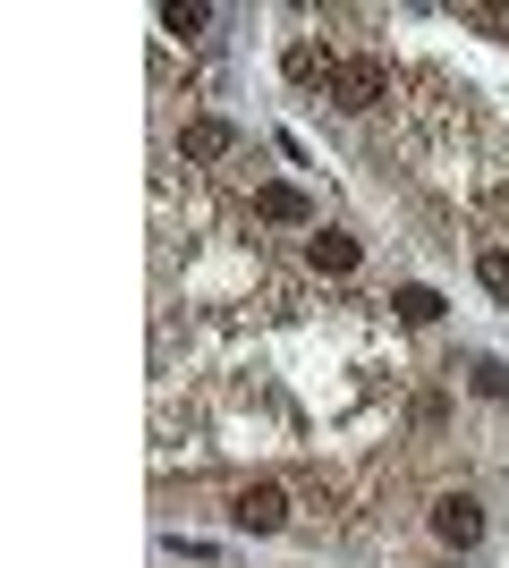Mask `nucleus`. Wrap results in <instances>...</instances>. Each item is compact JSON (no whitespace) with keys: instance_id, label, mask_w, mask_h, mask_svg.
<instances>
[{"instance_id":"nucleus-1","label":"nucleus","mask_w":509,"mask_h":568,"mask_svg":"<svg viewBox=\"0 0 509 568\" xmlns=\"http://www.w3.org/2000/svg\"><path fill=\"white\" fill-rule=\"evenodd\" d=\"M332 102L339 111H383L390 102V69L383 60H339L332 69Z\"/></svg>"},{"instance_id":"nucleus-2","label":"nucleus","mask_w":509,"mask_h":568,"mask_svg":"<svg viewBox=\"0 0 509 568\" xmlns=\"http://www.w3.org/2000/svg\"><path fill=\"white\" fill-rule=\"evenodd\" d=\"M230 526H238V535H281V526H289V493H281V484H238Z\"/></svg>"},{"instance_id":"nucleus-3","label":"nucleus","mask_w":509,"mask_h":568,"mask_svg":"<svg viewBox=\"0 0 509 568\" xmlns=\"http://www.w3.org/2000/svg\"><path fill=\"white\" fill-rule=\"evenodd\" d=\"M434 535H441L450 551H476V544H485V509H476L467 493H441V500H434Z\"/></svg>"},{"instance_id":"nucleus-4","label":"nucleus","mask_w":509,"mask_h":568,"mask_svg":"<svg viewBox=\"0 0 509 568\" xmlns=\"http://www.w3.org/2000/svg\"><path fill=\"white\" fill-rule=\"evenodd\" d=\"M255 221H272V230H306V221H315V204H306V187L272 179V187H255Z\"/></svg>"},{"instance_id":"nucleus-5","label":"nucleus","mask_w":509,"mask_h":568,"mask_svg":"<svg viewBox=\"0 0 509 568\" xmlns=\"http://www.w3.org/2000/svg\"><path fill=\"white\" fill-rule=\"evenodd\" d=\"M179 153H187V162H221V153H238V128H230V119H187V128H179Z\"/></svg>"},{"instance_id":"nucleus-6","label":"nucleus","mask_w":509,"mask_h":568,"mask_svg":"<svg viewBox=\"0 0 509 568\" xmlns=\"http://www.w3.org/2000/svg\"><path fill=\"white\" fill-rule=\"evenodd\" d=\"M306 263H315L323 281H339V272H357V237L348 230H315L306 237Z\"/></svg>"},{"instance_id":"nucleus-7","label":"nucleus","mask_w":509,"mask_h":568,"mask_svg":"<svg viewBox=\"0 0 509 568\" xmlns=\"http://www.w3.org/2000/svg\"><path fill=\"white\" fill-rule=\"evenodd\" d=\"M390 306H399V323H441V288L408 281V288H390Z\"/></svg>"},{"instance_id":"nucleus-8","label":"nucleus","mask_w":509,"mask_h":568,"mask_svg":"<svg viewBox=\"0 0 509 568\" xmlns=\"http://www.w3.org/2000/svg\"><path fill=\"white\" fill-rule=\"evenodd\" d=\"M332 69H339V60H332V51H315V43L289 51V77H297V85H323V94H332Z\"/></svg>"},{"instance_id":"nucleus-9","label":"nucleus","mask_w":509,"mask_h":568,"mask_svg":"<svg viewBox=\"0 0 509 568\" xmlns=\"http://www.w3.org/2000/svg\"><path fill=\"white\" fill-rule=\"evenodd\" d=\"M162 26H170V34H204V26H213V9H204V0H170Z\"/></svg>"},{"instance_id":"nucleus-10","label":"nucleus","mask_w":509,"mask_h":568,"mask_svg":"<svg viewBox=\"0 0 509 568\" xmlns=\"http://www.w3.org/2000/svg\"><path fill=\"white\" fill-rule=\"evenodd\" d=\"M476 272H485L492 297H509V246H485V255H476Z\"/></svg>"},{"instance_id":"nucleus-11","label":"nucleus","mask_w":509,"mask_h":568,"mask_svg":"<svg viewBox=\"0 0 509 568\" xmlns=\"http://www.w3.org/2000/svg\"><path fill=\"white\" fill-rule=\"evenodd\" d=\"M467 382H476V399H509V365H492V356H485Z\"/></svg>"}]
</instances>
